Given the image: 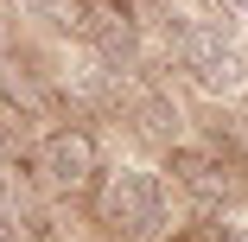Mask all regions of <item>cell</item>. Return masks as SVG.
Returning a JSON list of instances; mask_svg holds the SVG:
<instances>
[{
    "label": "cell",
    "instance_id": "cell-1",
    "mask_svg": "<svg viewBox=\"0 0 248 242\" xmlns=\"http://www.w3.org/2000/svg\"><path fill=\"white\" fill-rule=\"evenodd\" d=\"M102 217H108L115 229H127V236L159 229V217H166V191H159V178H153V172H140V166L115 172L108 191H102Z\"/></svg>",
    "mask_w": 248,
    "mask_h": 242
},
{
    "label": "cell",
    "instance_id": "cell-2",
    "mask_svg": "<svg viewBox=\"0 0 248 242\" xmlns=\"http://www.w3.org/2000/svg\"><path fill=\"white\" fill-rule=\"evenodd\" d=\"M185 64H191V77L204 83V89H242V77H248V58L223 38V26H191Z\"/></svg>",
    "mask_w": 248,
    "mask_h": 242
},
{
    "label": "cell",
    "instance_id": "cell-3",
    "mask_svg": "<svg viewBox=\"0 0 248 242\" xmlns=\"http://www.w3.org/2000/svg\"><path fill=\"white\" fill-rule=\"evenodd\" d=\"M172 172H178V185L191 191V198H204V204H229L235 198V166L217 147H178Z\"/></svg>",
    "mask_w": 248,
    "mask_h": 242
},
{
    "label": "cell",
    "instance_id": "cell-4",
    "mask_svg": "<svg viewBox=\"0 0 248 242\" xmlns=\"http://www.w3.org/2000/svg\"><path fill=\"white\" fill-rule=\"evenodd\" d=\"M45 178H51L58 191L89 185V178H95V140H89V134H77V128L51 134V140H45Z\"/></svg>",
    "mask_w": 248,
    "mask_h": 242
},
{
    "label": "cell",
    "instance_id": "cell-5",
    "mask_svg": "<svg viewBox=\"0 0 248 242\" xmlns=\"http://www.w3.org/2000/svg\"><path fill=\"white\" fill-rule=\"evenodd\" d=\"M83 32H89V45L108 64H127L134 58V26H127L121 7H83Z\"/></svg>",
    "mask_w": 248,
    "mask_h": 242
},
{
    "label": "cell",
    "instance_id": "cell-6",
    "mask_svg": "<svg viewBox=\"0 0 248 242\" xmlns=\"http://www.w3.org/2000/svg\"><path fill=\"white\" fill-rule=\"evenodd\" d=\"M32 19H45L51 32H83V0H19Z\"/></svg>",
    "mask_w": 248,
    "mask_h": 242
},
{
    "label": "cell",
    "instance_id": "cell-7",
    "mask_svg": "<svg viewBox=\"0 0 248 242\" xmlns=\"http://www.w3.org/2000/svg\"><path fill=\"white\" fill-rule=\"evenodd\" d=\"M210 147L248 178V121H217V128H210Z\"/></svg>",
    "mask_w": 248,
    "mask_h": 242
},
{
    "label": "cell",
    "instance_id": "cell-8",
    "mask_svg": "<svg viewBox=\"0 0 248 242\" xmlns=\"http://www.w3.org/2000/svg\"><path fill=\"white\" fill-rule=\"evenodd\" d=\"M229 7H235V13H242V19H248V0H229Z\"/></svg>",
    "mask_w": 248,
    "mask_h": 242
}]
</instances>
